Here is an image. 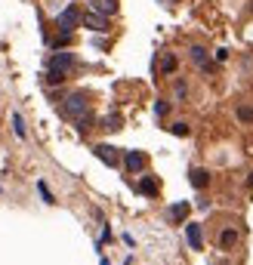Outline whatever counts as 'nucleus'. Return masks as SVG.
I'll list each match as a JSON object with an SVG mask.
<instances>
[{
  "mask_svg": "<svg viewBox=\"0 0 253 265\" xmlns=\"http://www.w3.org/2000/svg\"><path fill=\"white\" fill-rule=\"evenodd\" d=\"M84 25H86L90 31L105 34V31H108V15H102V12H86V15H84Z\"/></svg>",
  "mask_w": 253,
  "mask_h": 265,
  "instance_id": "4",
  "label": "nucleus"
},
{
  "mask_svg": "<svg viewBox=\"0 0 253 265\" xmlns=\"http://www.w3.org/2000/svg\"><path fill=\"white\" fill-rule=\"evenodd\" d=\"M167 111H170V105H167V102H154V114H158V117H164Z\"/></svg>",
  "mask_w": 253,
  "mask_h": 265,
  "instance_id": "18",
  "label": "nucleus"
},
{
  "mask_svg": "<svg viewBox=\"0 0 253 265\" xmlns=\"http://www.w3.org/2000/svg\"><path fill=\"white\" fill-rule=\"evenodd\" d=\"M238 117L241 120H253V108H247V105H244V108H238Z\"/></svg>",
  "mask_w": 253,
  "mask_h": 265,
  "instance_id": "19",
  "label": "nucleus"
},
{
  "mask_svg": "<svg viewBox=\"0 0 253 265\" xmlns=\"http://www.w3.org/2000/svg\"><path fill=\"white\" fill-rule=\"evenodd\" d=\"M93 154L99 157L102 164H108V167H118V148H112V145H96V148H93Z\"/></svg>",
  "mask_w": 253,
  "mask_h": 265,
  "instance_id": "6",
  "label": "nucleus"
},
{
  "mask_svg": "<svg viewBox=\"0 0 253 265\" xmlns=\"http://www.w3.org/2000/svg\"><path fill=\"white\" fill-rule=\"evenodd\" d=\"M186 241H188L192 250H204V235H201V225L188 222V225H186Z\"/></svg>",
  "mask_w": 253,
  "mask_h": 265,
  "instance_id": "5",
  "label": "nucleus"
},
{
  "mask_svg": "<svg viewBox=\"0 0 253 265\" xmlns=\"http://www.w3.org/2000/svg\"><path fill=\"white\" fill-rule=\"evenodd\" d=\"M188 182H192L194 188H207V182H210V173L198 167V170H192V173H188Z\"/></svg>",
  "mask_w": 253,
  "mask_h": 265,
  "instance_id": "8",
  "label": "nucleus"
},
{
  "mask_svg": "<svg viewBox=\"0 0 253 265\" xmlns=\"http://www.w3.org/2000/svg\"><path fill=\"white\" fill-rule=\"evenodd\" d=\"M86 111H90V105H86V96H84V93H71V96L65 99V105H62V114H65V117H74V120L90 117Z\"/></svg>",
  "mask_w": 253,
  "mask_h": 265,
  "instance_id": "1",
  "label": "nucleus"
},
{
  "mask_svg": "<svg viewBox=\"0 0 253 265\" xmlns=\"http://www.w3.org/2000/svg\"><path fill=\"white\" fill-rule=\"evenodd\" d=\"M12 133L19 136V139H25V120H22V114H12Z\"/></svg>",
  "mask_w": 253,
  "mask_h": 265,
  "instance_id": "13",
  "label": "nucleus"
},
{
  "mask_svg": "<svg viewBox=\"0 0 253 265\" xmlns=\"http://www.w3.org/2000/svg\"><path fill=\"white\" fill-rule=\"evenodd\" d=\"M247 185H250V188H253V173H250V179H247Z\"/></svg>",
  "mask_w": 253,
  "mask_h": 265,
  "instance_id": "20",
  "label": "nucleus"
},
{
  "mask_svg": "<svg viewBox=\"0 0 253 265\" xmlns=\"http://www.w3.org/2000/svg\"><path fill=\"white\" fill-rule=\"evenodd\" d=\"M192 59L201 65L204 71H210V59H207V49H204V46H192Z\"/></svg>",
  "mask_w": 253,
  "mask_h": 265,
  "instance_id": "11",
  "label": "nucleus"
},
{
  "mask_svg": "<svg viewBox=\"0 0 253 265\" xmlns=\"http://www.w3.org/2000/svg\"><path fill=\"white\" fill-rule=\"evenodd\" d=\"M160 68L170 74V71H176V56H164V62H160Z\"/></svg>",
  "mask_w": 253,
  "mask_h": 265,
  "instance_id": "17",
  "label": "nucleus"
},
{
  "mask_svg": "<svg viewBox=\"0 0 253 265\" xmlns=\"http://www.w3.org/2000/svg\"><path fill=\"white\" fill-rule=\"evenodd\" d=\"M124 164H126L130 173H139V170H146V154H142V151H126L124 154Z\"/></svg>",
  "mask_w": 253,
  "mask_h": 265,
  "instance_id": "7",
  "label": "nucleus"
},
{
  "mask_svg": "<svg viewBox=\"0 0 253 265\" xmlns=\"http://www.w3.org/2000/svg\"><path fill=\"white\" fill-rule=\"evenodd\" d=\"M38 191H40V198H44V204H56V198H52V191L46 188V182H44V179L38 182Z\"/></svg>",
  "mask_w": 253,
  "mask_h": 265,
  "instance_id": "14",
  "label": "nucleus"
},
{
  "mask_svg": "<svg viewBox=\"0 0 253 265\" xmlns=\"http://www.w3.org/2000/svg\"><path fill=\"white\" fill-rule=\"evenodd\" d=\"M139 191L146 194V198H154V194H158V179H154V176H142V179H139Z\"/></svg>",
  "mask_w": 253,
  "mask_h": 265,
  "instance_id": "9",
  "label": "nucleus"
},
{
  "mask_svg": "<svg viewBox=\"0 0 253 265\" xmlns=\"http://www.w3.org/2000/svg\"><path fill=\"white\" fill-rule=\"evenodd\" d=\"M93 9L102 12V15H112L118 9V3H114V0H93Z\"/></svg>",
  "mask_w": 253,
  "mask_h": 265,
  "instance_id": "12",
  "label": "nucleus"
},
{
  "mask_svg": "<svg viewBox=\"0 0 253 265\" xmlns=\"http://www.w3.org/2000/svg\"><path fill=\"white\" fill-rule=\"evenodd\" d=\"M80 22H84V15H80V9H78L74 3H71V6H65V9L59 12V19H56V25L62 28V34H71V31H74Z\"/></svg>",
  "mask_w": 253,
  "mask_h": 265,
  "instance_id": "2",
  "label": "nucleus"
},
{
  "mask_svg": "<svg viewBox=\"0 0 253 265\" xmlns=\"http://www.w3.org/2000/svg\"><path fill=\"white\" fill-rule=\"evenodd\" d=\"M74 62H78L74 52H56V56L50 59V71H62L65 74L68 68H74Z\"/></svg>",
  "mask_w": 253,
  "mask_h": 265,
  "instance_id": "3",
  "label": "nucleus"
},
{
  "mask_svg": "<svg viewBox=\"0 0 253 265\" xmlns=\"http://www.w3.org/2000/svg\"><path fill=\"white\" fill-rule=\"evenodd\" d=\"M220 241H222V247H232L234 241H238V232H232V228H228V232H222V238H220Z\"/></svg>",
  "mask_w": 253,
  "mask_h": 265,
  "instance_id": "16",
  "label": "nucleus"
},
{
  "mask_svg": "<svg viewBox=\"0 0 253 265\" xmlns=\"http://www.w3.org/2000/svg\"><path fill=\"white\" fill-rule=\"evenodd\" d=\"M170 133H173V136H188V123H182V120H179V123H173V127H170Z\"/></svg>",
  "mask_w": 253,
  "mask_h": 265,
  "instance_id": "15",
  "label": "nucleus"
},
{
  "mask_svg": "<svg viewBox=\"0 0 253 265\" xmlns=\"http://www.w3.org/2000/svg\"><path fill=\"white\" fill-rule=\"evenodd\" d=\"M186 216H188V201H179V204H173V207H170V222H176V225H179Z\"/></svg>",
  "mask_w": 253,
  "mask_h": 265,
  "instance_id": "10",
  "label": "nucleus"
}]
</instances>
